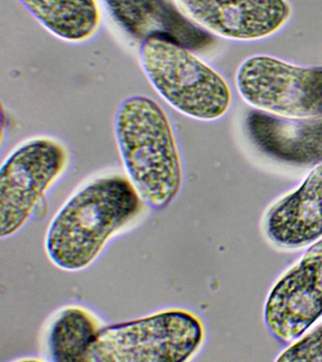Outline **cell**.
Listing matches in <instances>:
<instances>
[{
	"instance_id": "6da1fadb",
	"label": "cell",
	"mask_w": 322,
	"mask_h": 362,
	"mask_svg": "<svg viewBox=\"0 0 322 362\" xmlns=\"http://www.w3.org/2000/svg\"><path fill=\"white\" fill-rule=\"evenodd\" d=\"M144 204L128 177L115 175L91 181L50 221L45 237L47 257L61 270H84L115 234L137 219Z\"/></svg>"
},
{
	"instance_id": "7a4b0ae2",
	"label": "cell",
	"mask_w": 322,
	"mask_h": 362,
	"mask_svg": "<svg viewBox=\"0 0 322 362\" xmlns=\"http://www.w3.org/2000/svg\"><path fill=\"white\" fill-rule=\"evenodd\" d=\"M115 141L127 177L145 205L161 211L183 185L182 158L165 110L146 95L126 98L115 117Z\"/></svg>"
},
{
	"instance_id": "3957f363",
	"label": "cell",
	"mask_w": 322,
	"mask_h": 362,
	"mask_svg": "<svg viewBox=\"0 0 322 362\" xmlns=\"http://www.w3.org/2000/svg\"><path fill=\"white\" fill-rule=\"evenodd\" d=\"M139 58L149 83L180 115L216 121L230 110L233 93L228 81L189 48L151 38L141 44Z\"/></svg>"
},
{
	"instance_id": "277c9868",
	"label": "cell",
	"mask_w": 322,
	"mask_h": 362,
	"mask_svg": "<svg viewBox=\"0 0 322 362\" xmlns=\"http://www.w3.org/2000/svg\"><path fill=\"white\" fill-rule=\"evenodd\" d=\"M200 317L183 308L101 327L88 362H183L193 358L205 341Z\"/></svg>"
},
{
	"instance_id": "5b68a950",
	"label": "cell",
	"mask_w": 322,
	"mask_h": 362,
	"mask_svg": "<svg viewBox=\"0 0 322 362\" xmlns=\"http://www.w3.org/2000/svg\"><path fill=\"white\" fill-rule=\"evenodd\" d=\"M236 85L243 100L254 110L285 118L322 117V66L253 56L239 65Z\"/></svg>"
},
{
	"instance_id": "8992f818",
	"label": "cell",
	"mask_w": 322,
	"mask_h": 362,
	"mask_svg": "<svg viewBox=\"0 0 322 362\" xmlns=\"http://www.w3.org/2000/svg\"><path fill=\"white\" fill-rule=\"evenodd\" d=\"M69 163L66 146L39 137L13 150L0 170V238L18 233Z\"/></svg>"
},
{
	"instance_id": "52a82bcc",
	"label": "cell",
	"mask_w": 322,
	"mask_h": 362,
	"mask_svg": "<svg viewBox=\"0 0 322 362\" xmlns=\"http://www.w3.org/2000/svg\"><path fill=\"white\" fill-rule=\"evenodd\" d=\"M322 317V257L304 256L280 277L264 308L265 327L279 341L293 342Z\"/></svg>"
},
{
	"instance_id": "ba28073f",
	"label": "cell",
	"mask_w": 322,
	"mask_h": 362,
	"mask_svg": "<svg viewBox=\"0 0 322 362\" xmlns=\"http://www.w3.org/2000/svg\"><path fill=\"white\" fill-rule=\"evenodd\" d=\"M191 21L233 41H256L279 33L292 16L288 0H176Z\"/></svg>"
},
{
	"instance_id": "9c48e42d",
	"label": "cell",
	"mask_w": 322,
	"mask_h": 362,
	"mask_svg": "<svg viewBox=\"0 0 322 362\" xmlns=\"http://www.w3.org/2000/svg\"><path fill=\"white\" fill-rule=\"evenodd\" d=\"M110 16L137 41L161 38L191 50L212 44L210 33L191 21L171 0H103Z\"/></svg>"
},
{
	"instance_id": "30bf717a",
	"label": "cell",
	"mask_w": 322,
	"mask_h": 362,
	"mask_svg": "<svg viewBox=\"0 0 322 362\" xmlns=\"http://www.w3.org/2000/svg\"><path fill=\"white\" fill-rule=\"evenodd\" d=\"M245 129L263 154L298 166L322 163V117L293 119L251 110Z\"/></svg>"
},
{
	"instance_id": "8fae6325",
	"label": "cell",
	"mask_w": 322,
	"mask_h": 362,
	"mask_svg": "<svg viewBox=\"0 0 322 362\" xmlns=\"http://www.w3.org/2000/svg\"><path fill=\"white\" fill-rule=\"evenodd\" d=\"M265 229L271 242L284 248L302 247L321 239L322 163L270 209Z\"/></svg>"
},
{
	"instance_id": "7c38bea8",
	"label": "cell",
	"mask_w": 322,
	"mask_h": 362,
	"mask_svg": "<svg viewBox=\"0 0 322 362\" xmlns=\"http://www.w3.org/2000/svg\"><path fill=\"white\" fill-rule=\"evenodd\" d=\"M36 20L59 39L87 41L97 33L100 11L97 0H19Z\"/></svg>"
},
{
	"instance_id": "4fadbf2b",
	"label": "cell",
	"mask_w": 322,
	"mask_h": 362,
	"mask_svg": "<svg viewBox=\"0 0 322 362\" xmlns=\"http://www.w3.org/2000/svg\"><path fill=\"white\" fill-rule=\"evenodd\" d=\"M100 329L97 317L87 308L80 305L63 308L47 329L50 361L88 362L90 351Z\"/></svg>"
},
{
	"instance_id": "5bb4252c",
	"label": "cell",
	"mask_w": 322,
	"mask_h": 362,
	"mask_svg": "<svg viewBox=\"0 0 322 362\" xmlns=\"http://www.w3.org/2000/svg\"><path fill=\"white\" fill-rule=\"evenodd\" d=\"M277 361L306 362L322 361V322L280 354Z\"/></svg>"
},
{
	"instance_id": "9a60e30c",
	"label": "cell",
	"mask_w": 322,
	"mask_h": 362,
	"mask_svg": "<svg viewBox=\"0 0 322 362\" xmlns=\"http://www.w3.org/2000/svg\"><path fill=\"white\" fill-rule=\"evenodd\" d=\"M304 256L322 257V239L313 243Z\"/></svg>"
}]
</instances>
